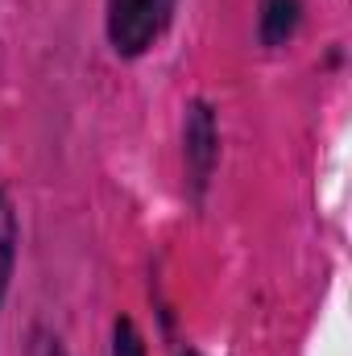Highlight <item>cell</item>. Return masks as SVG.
Segmentation results:
<instances>
[{
  "mask_svg": "<svg viewBox=\"0 0 352 356\" xmlns=\"http://www.w3.org/2000/svg\"><path fill=\"white\" fill-rule=\"evenodd\" d=\"M175 0H108V38L116 54H141L166 29Z\"/></svg>",
  "mask_w": 352,
  "mask_h": 356,
  "instance_id": "cell-1",
  "label": "cell"
},
{
  "mask_svg": "<svg viewBox=\"0 0 352 356\" xmlns=\"http://www.w3.org/2000/svg\"><path fill=\"white\" fill-rule=\"evenodd\" d=\"M298 25V0H262V42L278 46Z\"/></svg>",
  "mask_w": 352,
  "mask_h": 356,
  "instance_id": "cell-2",
  "label": "cell"
},
{
  "mask_svg": "<svg viewBox=\"0 0 352 356\" xmlns=\"http://www.w3.org/2000/svg\"><path fill=\"white\" fill-rule=\"evenodd\" d=\"M211 141H216V129H211L207 108L199 104L195 116H191V129H186V145H191V158H195V175H199V182H203L207 166H211Z\"/></svg>",
  "mask_w": 352,
  "mask_h": 356,
  "instance_id": "cell-3",
  "label": "cell"
},
{
  "mask_svg": "<svg viewBox=\"0 0 352 356\" xmlns=\"http://www.w3.org/2000/svg\"><path fill=\"white\" fill-rule=\"evenodd\" d=\"M8 266H13V211L0 195V298H4V286H8Z\"/></svg>",
  "mask_w": 352,
  "mask_h": 356,
  "instance_id": "cell-4",
  "label": "cell"
},
{
  "mask_svg": "<svg viewBox=\"0 0 352 356\" xmlns=\"http://www.w3.org/2000/svg\"><path fill=\"white\" fill-rule=\"evenodd\" d=\"M112 356H145V344H141L133 319H116V327H112Z\"/></svg>",
  "mask_w": 352,
  "mask_h": 356,
  "instance_id": "cell-5",
  "label": "cell"
},
{
  "mask_svg": "<svg viewBox=\"0 0 352 356\" xmlns=\"http://www.w3.org/2000/svg\"><path fill=\"white\" fill-rule=\"evenodd\" d=\"M186 356H195V353H186Z\"/></svg>",
  "mask_w": 352,
  "mask_h": 356,
  "instance_id": "cell-6",
  "label": "cell"
}]
</instances>
